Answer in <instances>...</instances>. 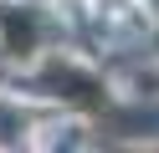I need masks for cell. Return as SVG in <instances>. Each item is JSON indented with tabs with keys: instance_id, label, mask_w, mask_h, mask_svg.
I'll list each match as a JSON object with an SVG mask.
<instances>
[{
	"instance_id": "obj_3",
	"label": "cell",
	"mask_w": 159,
	"mask_h": 153,
	"mask_svg": "<svg viewBox=\"0 0 159 153\" xmlns=\"http://www.w3.org/2000/svg\"><path fill=\"white\" fill-rule=\"evenodd\" d=\"M149 5H154V10H159V0H149Z\"/></svg>"
},
{
	"instance_id": "obj_2",
	"label": "cell",
	"mask_w": 159,
	"mask_h": 153,
	"mask_svg": "<svg viewBox=\"0 0 159 153\" xmlns=\"http://www.w3.org/2000/svg\"><path fill=\"white\" fill-rule=\"evenodd\" d=\"M0 46L16 61L36 56V46H41V20H36L31 10H5V15H0Z\"/></svg>"
},
{
	"instance_id": "obj_1",
	"label": "cell",
	"mask_w": 159,
	"mask_h": 153,
	"mask_svg": "<svg viewBox=\"0 0 159 153\" xmlns=\"http://www.w3.org/2000/svg\"><path fill=\"white\" fill-rule=\"evenodd\" d=\"M41 92H46V97H57V102H72V107H82V112L108 107V87H103L87 66H77V61H67V56L46 61V71H41Z\"/></svg>"
}]
</instances>
